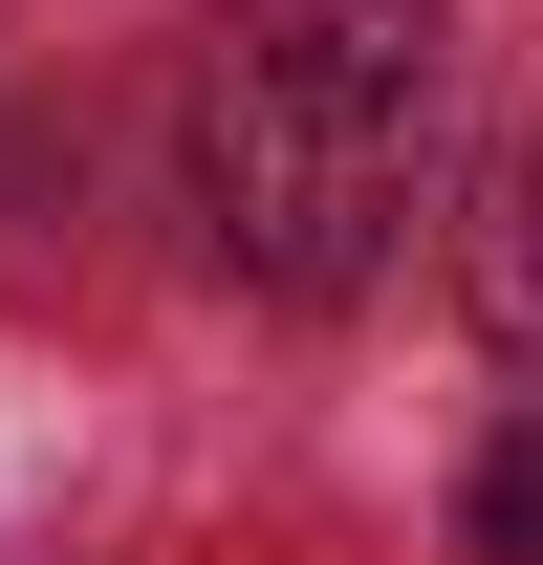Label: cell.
I'll use <instances>...</instances> for the list:
<instances>
[{
	"instance_id": "3957f363",
	"label": "cell",
	"mask_w": 543,
	"mask_h": 565,
	"mask_svg": "<svg viewBox=\"0 0 543 565\" xmlns=\"http://www.w3.org/2000/svg\"><path fill=\"white\" fill-rule=\"evenodd\" d=\"M457 544L478 565H543V435H500V457L457 479Z\"/></svg>"
},
{
	"instance_id": "7a4b0ae2",
	"label": "cell",
	"mask_w": 543,
	"mask_h": 565,
	"mask_svg": "<svg viewBox=\"0 0 543 565\" xmlns=\"http://www.w3.org/2000/svg\"><path fill=\"white\" fill-rule=\"evenodd\" d=\"M457 282H478V327H500V370H543V109L500 131V174H478V217H457Z\"/></svg>"
},
{
	"instance_id": "6da1fadb",
	"label": "cell",
	"mask_w": 543,
	"mask_h": 565,
	"mask_svg": "<svg viewBox=\"0 0 543 565\" xmlns=\"http://www.w3.org/2000/svg\"><path fill=\"white\" fill-rule=\"evenodd\" d=\"M435 152V0H239L196 44V196L262 305H348Z\"/></svg>"
}]
</instances>
